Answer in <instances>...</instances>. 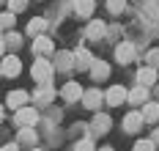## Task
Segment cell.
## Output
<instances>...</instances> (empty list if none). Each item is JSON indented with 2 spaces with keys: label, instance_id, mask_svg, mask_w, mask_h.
<instances>
[{
  "label": "cell",
  "instance_id": "cell-1",
  "mask_svg": "<svg viewBox=\"0 0 159 151\" xmlns=\"http://www.w3.org/2000/svg\"><path fill=\"white\" fill-rule=\"evenodd\" d=\"M30 74H33V80H36V83H41V85H49V80H52V66H49V63L44 61V58H39V61L33 63Z\"/></svg>",
  "mask_w": 159,
  "mask_h": 151
},
{
  "label": "cell",
  "instance_id": "cell-2",
  "mask_svg": "<svg viewBox=\"0 0 159 151\" xmlns=\"http://www.w3.org/2000/svg\"><path fill=\"white\" fill-rule=\"evenodd\" d=\"M14 121H16V126H33L36 121H39V110L36 107H16L14 110Z\"/></svg>",
  "mask_w": 159,
  "mask_h": 151
},
{
  "label": "cell",
  "instance_id": "cell-3",
  "mask_svg": "<svg viewBox=\"0 0 159 151\" xmlns=\"http://www.w3.org/2000/svg\"><path fill=\"white\" fill-rule=\"evenodd\" d=\"M19 71H22L19 58H16V55H6V58H3V66H0V74H6V77H16Z\"/></svg>",
  "mask_w": 159,
  "mask_h": 151
},
{
  "label": "cell",
  "instance_id": "cell-4",
  "mask_svg": "<svg viewBox=\"0 0 159 151\" xmlns=\"http://www.w3.org/2000/svg\"><path fill=\"white\" fill-rule=\"evenodd\" d=\"M104 99H107L110 107H118V104H124V102L129 99V94H126V88H124V85H112L110 91H107V96H104Z\"/></svg>",
  "mask_w": 159,
  "mask_h": 151
},
{
  "label": "cell",
  "instance_id": "cell-5",
  "mask_svg": "<svg viewBox=\"0 0 159 151\" xmlns=\"http://www.w3.org/2000/svg\"><path fill=\"white\" fill-rule=\"evenodd\" d=\"M102 102H104V96H102V91H96V88H91V91L82 94V104H85L88 110H99Z\"/></svg>",
  "mask_w": 159,
  "mask_h": 151
},
{
  "label": "cell",
  "instance_id": "cell-6",
  "mask_svg": "<svg viewBox=\"0 0 159 151\" xmlns=\"http://www.w3.org/2000/svg\"><path fill=\"white\" fill-rule=\"evenodd\" d=\"M143 113H126V118H124V129H126L129 135L140 132V126H143Z\"/></svg>",
  "mask_w": 159,
  "mask_h": 151
},
{
  "label": "cell",
  "instance_id": "cell-7",
  "mask_svg": "<svg viewBox=\"0 0 159 151\" xmlns=\"http://www.w3.org/2000/svg\"><path fill=\"white\" fill-rule=\"evenodd\" d=\"M115 58H118V63H132L134 61V47L124 41V44H118V50H115Z\"/></svg>",
  "mask_w": 159,
  "mask_h": 151
},
{
  "label": "cell",
  "instance_id": "cell-8",
  "mask_svg": "<svg viewBox=\"0 0 159 151\" xmlns=\"http://www.w3.org/2000/svg\"><path fill=\"white\" fill-rule=\"evenodd\" d=\"M137 83L151 88V85L157 83V69H154V66H143L140 71H137Z\"/></svg>",
  "mask_w": 159,
  "mask_h": 151
},
{
  "label": "cell",
  "instance_id": "cell-9",
  "mask_svg": "<svg viewBox=\"0 0 159 151\" xmlns=\"http://www.w3.org/2000/svg\"><path fill=\"white\" fill-rule=\"evenodd\" d=\"M82 85L80 83H66L63 85V99H69V102H77V99H82Z\"/></svg>",
  "mask_w": 159,
  "mask_h": 151
},
{
  "label": "cell",
  "instance_id": "cell-10",
  "mask_svg": "<svg viewBox=\"0 0 159 151\" xmlns=\"http://www.w3.org/2000/svg\"><path fill=\"white\" fill-rule=\"evenodd\" d=\"M91 74H93V80H107L110 77V66L104 61H93L91 63Z\"/></svg>",
  "mask_w": 159,
  "mask_h": 151
},
{
  "label": "cell",
  "instance_id": "cell-11",
  "mask_svg": "<svg viewBox=\"0 0 159 151\" xmlns=\"http://www.w3.org/2000/svg\"><path fill=\"white\" fill-rule=\"evenodd\" d=\"M25 102H28V94H25V91H11V94L6 96V104H8L11 110H16V107H22Z\"/></svg>",
  "mask_w": 159,
  "mask_h": 151
},
{
  "label": "cell",
  "instance_id": "cell-12",
  "mask_svg": "<svg viewBox=\"0 0 159 151\" xmlns=\"http://www.w3.org/2000/svg\"><path fill=\"white\" fill-rule=\"evenodd\" d=\"M33 52L36 55H44V52H52V41H49L47 36H36V41H33Z\"/></svg>",
  "mask_w": 159,
  "mask_h": 151
},
{
  "label": "cell",
  "instance_id": "cell-13",
  "mask_svg": "<svg viewBox=\"0 0 159 151\" xmlns=\"http://www.w3.org/2000/svg\"><path fill=\"white\" fill-rule=\"evenodd\" d=\"M145 99H148V85H137V88L129 94V102H132V104H145Z\"/></svg>",
  "mask_w": 159,
  "mask_h": 151
},
{
  "label": "cell",
  "instance_id": "cell-14",
  "mask_svg": "<svg viewBox=\"0 0 159 151\" xmlns=\"http://www.w3.org/2000/svg\"><path fill=\"white\" fill-rule=\"evenodd\" d=\"M102 36H104V22H102V19H93V22L88 25V39H91V41H99Z\"/></svg>",
  "mask_w": 159,
  "mask_h": 151
},
{
  "label": "cell",
  "instance_id": "cell-15",
  "mask_svg": "<svg viewBox=\"0 0 159 151\" xmlns=\"http://www.w3.org/2000/svg\"><path fill=\"white\" fill-rule=\"evenodd\" d=\"M74 61H77L80 69H91V63H93V55H91L88 50H77V52H74Z\"/></svg>",
  "mask_w": 159,
  "mask_h": 151
},
{
  "label": "cell",
  "instance_id": "cell-16",
  "mask_svg": "<svg viewBox=\"0 0 159 151\" xmlns=\"http://www.w3.org/2000/svg\"><path fill=\"white\" fill-rule=\"evenodd\" d=\"M74 11L80 17H91L93 14V0H74Z\"/></svg>",
  "mask_w": 159,
  "mask_h": 151
},
{
  "label": "cell",
  "instance_id": "cell-17",
  "mask_svg": "<svg viewBox=\"0 0 159 151\" xmlns=\"http://www.w3.org/2000/svg\"><path fill=\"white\" fill-rule=\"evenodd\" d=\"M143 118H145V121H157V118H159V104H157V102H151V104L145 102V104H143Z\"/></svg>",
  "mask_w": 159,
  "mask_h": 151
},
{
  "label": "cell",
  "instance_id": "cell-18",
  "mask_svg": "<svg viewBox=\"0 0 159 151\" xmlns=\"http://www.w3.org/2000/svg\"><path fill=\"white\" fill-rule=\"evenodd\" d=\"M52 96H55V91H52V88H47V85H44L41 91H36V102H39V104H44V102H49Z\"/></svg>",
  "mask_w": 159,
  "mask_h": 151
},
{
  "label": "cell",
  "instance_id": "cell-19",
  "mask_svg": "<svg viewBox=\"0 0 159 151\" xmlns=\"http://www.w3.org/2000/svg\"><path fill=\"white\" fill-rule=\"evenodd\" d=\"M93 126H96V132H107L110 129V116H96Z\"/></svg>",
  "mask_w": 159,
  "mask_h": 151
},
{
  "label": "cell",
  "instance_id": "cell-20",
  "mask_svg": "<svg viewBox=\"0 0 159 151\" xmlns=\"http://www.w3.org/2000/svg\"><path fill=\"white\" fill-rule=\"evenodd\" d=\"M41 30H44V19H30V25H28V33H33V36H39L41 33Z\"/></svg>",
  "mask_w": 159,
  "mask_h": 151
},
{
  "label": "cell",
  "instance_id": "cell-21",
  "mask_svg": "<svg viewBox=\"0 0 159 151\" xmlns=\"http://www.w3.org/2000/svg\"><path fill=\"white\" fill-rule=\"evenodd\" d=\"M107 8H110L112 14H121L126 8V0H107Z\"/></svg>",
  "mask_w": 159,
  "mask_h": 151
},
{
  "label": "cell",
  "instance_id": "cell-22",
  "mask_svg": "<svg viewBox=\"0 0 159 151\" xmlns=\"http://www.w3.org/2000/svg\"><path fill=\"white\" fill-rule=\"evenodd\" d=\"M25 8H28V0H8V11L19 14V11H25Z\"/></svg>",
  "mask_w": 159,
  "mask_h": 151
},
{
  "label": "cell",
  "instance_id": "cell-23",
  "mask_svg": "<svg viewBox=\"0 0 159 151\" xmlns=\"http://www.w3.org/2000/svg\"><path fill=\"white\" fill-rule=\"evenodd\" d=\"M71 58H74V55L61 52V55H58V66H61V69H71Z\"/></svg>",
  "mask_w": 159,
  "mask_h": 151
},
{
  "label": "cell",
  "instance_id": "cell-24",
  "mask_svg": "<svg viewBox=\"0 0 159 151\" xmlns=\"http://www.w3.org/2000/svg\"><path fill=\"white\" fill-rule=\"evenodd\" d=\"M11 25H14V11L0 14V28H11Z\"/></svg>",
  "mask_w": 159,
  "mask_h": 151
},
{
  "label": "cell",
  "instance_id": "cell-25",
  "mask_svg": "<svg viewBox=\"0 0 159 151\" xmlns=\"http://www.w3.org/2000/svg\"><path fill=\"white\" fill-rule=\"evenodd\" d=\"M19 41H22V36H19V33H8V36H6V44H8V47H19Z\"/></svg>",
  "mask_w": 159,
  "mask_h": 151
},
{
  "label": "cell",
  "instance_id": "cell-26",
  "mask_svg": "<svg viewBox=\"0 0 159 151\" xmlns=\"http://www.w3.org/2000/svg\"><path fill=\"white\" fill-rule=\"evenodd\" d=\"M134 149H140V151L148 149V151H151V149H154V143H151V140H137V143H134Z\"/></svg>",
  "mask_w": 159,
  "mask_h": 151
},
{
  "label": "cell",
  "instance_id": "cell-27",
  "mask_svg": "<svg viewBox=\"0 0 159 151\" xmlns=\"http://www.w3.org/2000/svg\"><path fill=\"white\" fill-rule=\"evenodd\" d=\"M3 50H6V39H0V58H3Z\"/></svg>",
  "mask_w": 159,
  "mask_h": 151
},
{
  "label": "cell",
  "instance_id": "cell-28",
  "mask_svg": "<svg viewBox=\"0 0 159 151\" xmlns=\"http://www.w3.org/2000/svg\"><path fill=\"white\" fill-rule=\"evenodd\" d=\"M0 121H3V107H0Z\"/></svg>",
  "mask_w": 159,
  "mask_h": 151
}]
</instances>
